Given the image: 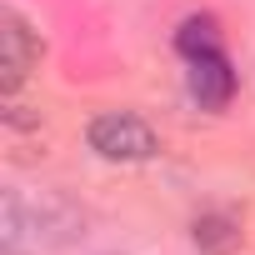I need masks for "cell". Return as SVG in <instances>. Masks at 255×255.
Masks as SVG:
<instances>
[{
  "instance_id": "6da1fadb",
  "label": "cell",
  "mask_w": 255,
  "mask_h": 255,
  "mask_svg": "<svg viewBox=\"0 0 255 255\" xmlns=\"http://www.w3.org/2000/svg\"><path fill=\"white\" fill-rule=\"evenodd\" d=\"M90 150L105 160H150L160 150L155 130L130 110H105L90 120Z\"/></svg>"
},
{
  "instance_id": "5b68a950",
  "label": "cell",
  "mask_w": 255,
  "mask_h": 255,
  "mask_svg": "<svg viewBox=\"0 0 255 255\" xmlns=\"http://www.w3.org/2000/svg\"><path fill=\"white\" fill-rule=\"evenodd\" d=\"M195 245H200V255H235L240 250V220L220 215V210L200 215L195 220Z\"/></svg>"
},
{
  "instance_id": "277c9868",
  "label": "cell",
  "mask_w": 255,
  "mask_h": 255,
  "mask_svg": "<svg viewBox=\"0 0 255 255\" xmlns=\"http://www.w3.org/2000/svg\"><path fill=\"white\" fill-rule=\"evenodd\" d=\"M220 45H225V35H220V20H215V15H190V20H180V30H175V50H180L185 60L220 55Z\"/></svg>"
},
{
  "instance_id": "7a4b0ae2",
  "label": "cell",
  "mask_w": 255,
  "mask_h": 255,
  "mask_svg": "<svg viewBox=\"0 0 255 255\" xmlns=\"http://www.w3.org/2000/svg\"><path fill=\"white\" fill-rule=\"evenodd\" d=\"M35 55H40V45H35L30 25H25L15 10H5V15H0V85H5V90H20V80L30 75Z\"/></svg>"
},
{
  "instance_id": "3957f363",
  "label": "cell",
  "mask_w": 255,
  "mask_h": 255,
  "mask_svg": "<svg viewBox=\"0 0 255 255\" xmlns=\"http://www.w3.org/2000/svg\"><path fill=\"white\" fill-rule=\"evenodd\" d=\"M190 95H195L200 110H225V105H230V95H235V70H230L225 50L190 60Z\"/></svg>"
}]
</instances>
